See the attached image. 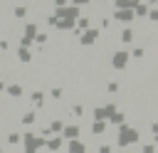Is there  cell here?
I'll return each instance as SVG.
<instances>
[{
    "label": "cell",
    "mask_w": 158,
    "mask_h": 153,
    "mask_svg": "<svg viewBox=\"0 0 158 153\" xmlns=\"http://www.w3.org/2000/svg\"><path fill=\"white\" fill-rule=\"evenodd\" d=\"M151 17H153V20H158V10H153V15H151Z\"/></svg>",
    "instance_id": "1"
}]
</instances>
